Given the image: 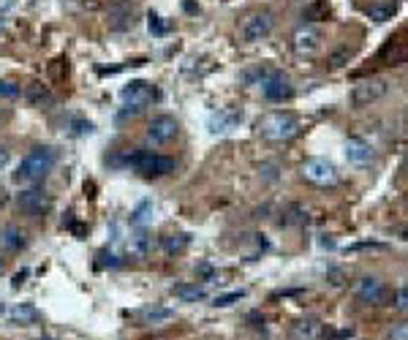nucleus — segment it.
Returning <instances> with one entry per match:
<instances>
[{
  "label": "nucleus",
  "mask_w": 408,
  "mask_h": 340,
  "mask_svg": "<svg viewBox=\"0 0 408 340\" xmlns=\"http://www.w3.org/2000/svg\"><path fill=\"white\" fill-rule=\"evenodd\" d=\"M55 161H58V152H55L52 147H33V150L19 161V166H16V172H14V183L33 185V183L44 180V177L52 172Z\"/></svg>",
  "instance_id": "nucleus-1"
},
{
  "label": "nucleus",
  "mask_w": 408,
  "mask_h": 340,
  "mask_svg": "<svg viewBox=\"0 0 408 340\" xmlns=\"http://www.w3.org/2000/svg\"><path fill=\"white\" fill-rule=\"evenodd\" d=\"M256 131L267 141H288L299 134V120L291 112H267L256 123Z\"/></svg>",
  "instance_id": "nucleus-2"
},
{
  "label": "nucleus",
  "mask_w": 408,
  "mask_h": 340,
  "mask_svg": "<svg viewBox=\"0 0 408 340\" xmlns=\"http://www.w3.org/2000/svg\"><path fill=\"white\" fill-rule=\"evenodd\" d=\"M128 166L139 172V174H144V177H163V174H169V172H174V158H169V155H158V152H144V150H136L128 155Z\"/></svg>",
  "instance_id": "nucleus-3"
},
{
  "label": "nucleus",
  "mask_w": 408,
  "mask_h": 340,
  "mask_svg": "<svg viewBox=\"0 0 408 340\" xmlns=\"http://www.w3.org/2000/svg\"><path fill=\"white\" fill-rule=\"evenodd\" d=\"M272 27H275V14L272 11H253V14H248L245 19H242V27H240V36H242V41H248V44H256V41H262V38H267L272 33Z\"/></svg>",
  "instance_id": "nucleus-4"
},
{
  "label": "nucleus",
  "mask_w": 408,
  "mask_h": 340,
  "mask_svg": "<svg viewBox=\"0 0 408 340\" xmlns=\"http://www.w3.org/2000/svg\"><path fill=\"white\" fill-rule=\"evenodd\" d=\"M259 87H262V95H264L267 101H272V104L288 101V98L294 95V87H291L288 76H286V73H280V71H270V73H264V76L259 79Z\"/></svg>",
  "instance_id": "nucleus-5"
},
{
  "label": "nucleus",
  "mask_w": 408,
  "mask_h": 340,
  "mask_svg": "<svg viewBox=\"0 0 408 340\" xmlns=\"http://www.w3.org/2000/svg\"><path fill=\"white\" fill-rule=\"evenodd\" d=\"M387 90H389V84H387L384 79H362V82H356V84L351 87V104H354L356 109L370 106V104H376L378 98H384Z\"/></svg>",
  "instance_id": "nucleus-6"
},
{
  "label": "nucleus",
  "mask_w": 408,
  "mask_h": 340,
  "mask_svg": "<svg viewBox=\"0 0 408 340\" xmlns=\"http://www.w3.org/2000/svg\"><path fill=\"white\" fill-rule=\"evenodd\" d=\"M302 177L308 180V183H313V185H335L338 183V169L327 161V158H308L305 163H302Z\"/></svg>",
  "instance_id": "nucleus-7"
},
{
  "label": "nucleus",
  "mask_w": 408,
  "mask_h": 340,
  "mask_svg": "<svg viewBox=\"0 0 408 340\" xmlns=\"http://www.w3.org/2000/svg\"><path fill=\"white\" fill-rule=\"evenodd\" d=\"M120 98L126 101V106H134V109L141 112L144 106H150L152 101H158V98H161V93H158V87H155V84L136 79V82H131L128 87H123Z\"/></svg>",
  "instance_id": "nucleus-8"
},
{
  "label": "nucleus",
  "mask_w": 408,
  "mask_h": 340,
  "mask_svg": "<svg viewBox=\"0 0 408 340\" xmlns=\"http://www.w3.org/2000/svg\"><path fill=\"white\" fill-rule=\"evenodd\" d=\"M291 47H294V52L302 55V58L316 55L319 47H321V33H319V27H313V25H299V27L291 33Z\"/></svg>",
  "instance_id": "nucleus-9"
},
{
  "label": "nucleus",
  "mask_w": 408,
  "mask_h": 340,
  "mask_svg": "<svg viewBox=\"0 0 408 340\" xmlns=\"http://www.w3.org/2000/svg\"><path fill=\"white\" fill-rule=\"evenodd\" d=\"M177 134H180V126L172 115H158L147 123V141L152 144H169Z\"/></svg>",
  "instance_id": "nucleus-10"
},
{
  "label": "nucleus",
  "mask_w": 408,
  "mask_h": 340,
  "mask_svg": "<svg viewBox=\"0 0 408 340\" xmlns=\"http://www.w3.org/2000/svg\"><path fill=\"white\" fill-rule=\"evenodd\" d=\"M354 294H356V299H359V302H365V305H381V302L387 299V286H384L378 277L365 275V277H359V280H356Z\"/></svg>",
  "instance_id": "nucleus-11"
},
{
  "label": "nucleus",
  "mask_w": 408,
  "mask_h": 340,
  "mask_svg": "<svg viewBox=\"0 0 408 340\" xmlns=\"http://www.w3.org/2000/svg\"><path fill=\"white\" fill-rule=\"evenodd\" d=\"M16 207L25 212V215H41L47 207H49V196H47V191H41V188H27V191H22L19 196H16Z\"/></svg>",
  "instance_id": "nucleus-12"
},
{
  "label": "nucleus",
  "mask_w": 408,
  "mask_h": 340,
  "mask_svg": "<svg viewBox=\"0 0 408 340\" xmlns=\"http://www.w3.org/2000/svg\"><path fill=\"white\" fill-rule=\"evenodd\" d=\"M321 335H324V327L313 316H305L291 327V340H321Z\"/></svg>",
  "instance_id": "nucleus-13"
},
{
  "label": "nucleus",
  "mask_w": 408,
  "mask_h": 340,
  "mask_svg": "<svg viewBox=\"0 0 408 340\" xmlns=\"http://www.w3.org/2000/svg\"><path fill=\"white\" fill-rule=\"evenodd\" d=\"M345 158H348V163L362 166V163H367L373 158V147L365 139H348L345 141Z\"/></svg>",
  "instance_id": "nucleus-14"
},
{
  "label": "nucleus",
  "mask_w": 408,
  "mask_h": 340,
  "mask_svg": "<svg viewBox=\"0 0 408 340\" xmlns=\"http://www.w3.org/2000/svg\"><path fill=\"white\" fill-rule=\"evenodd\" d=\"M25 248V231L16 226H5L0 229V251L3 253H16Z\"/></svg>",
  "instance_id": "nucleus-15"
},
{
  "label": "nucleus",
  "mask_w": 408,
  "mask_h": 340,
  "mask_svg": "<svg viewBox=\"0 0 408 340\" xmlns=\"http://www.w3.org/2000/svg\"><path fill=\"white\" fill-rule=\"evenodd\" d=\"M172 294L180 302H199V299L207 297V288L199 286V283H177V286H172Z\"/></svg>",
  "instance_id": "nucleus-16"
},
{
  "label": "nucleus",
  "mask_w": 408,
  "mask_h": 340,
  "mask_svg": "<svg viewBox=\"0 0 408 340\" xmlns=\"http://www.w3.org/2000/svg\"><path fill=\"white\" fill-rule=\"evenodd\" d=\"M163 251L169 253V256H177V253H183L188 245H191V234H185V231H177V234H169V237H163Z\"/></svg>",
  "instance_id": "nucleus-17"
},
{
  "label": "nucleus",
  "mask_w": 408,
  "mask_h": 340,
  "mask_svg": "<svg viewBox=\"0 0 408 340\" xmlns=\"http://www.w3.org/2000/svg\"><path fill=\"white\" fill-rule=\"evenodd\" d=\"M395 11H398L395 3H373V5H367V16L376 19V22H387V19H392Z\"/></svg>",
  "instance_id": "nucleus-18"
},
{
  "label": "nucleus",
  "mask_w": 408,
  "mask_h": 340,
  "mask_svg": "<svg viewBox=\"0 0 408 340\" xmlns=\"http://www.w3.org/2000/svg\"><path fill=\"white\" fill-rule=\"evenodd\" d=\"M147 251H150V240H147V234H136V237H131V242H128V253H131L134 259H144Z\"/></svg>",
  "instance_id": "nucleus-19"
},
{
  "label": "nucleus",
  "mask_w": 408,
  "mask_h": 340,
  "mask_svg": "<svg viewBox=\"0 0 408 340\" xmlns=\"http://www.w3.org/2000/svg\"><path fill=\"white\" fill-rule=\"evenodd\" d=\"M38 313H36V308H30V305H16L14 310H11V321H33Z\"/></svg>",
  "instance_id": "nucleus-20"
},
{
  "label": "nucleus",
  "mask_w": 408,
  "mask_h": 340,
  "mask_svg": "<svg viewBox=\"0 0 408 340\" xmlns=\"http://www.w3.org/2000/svg\"><path fill=\"white\" fill-rule=\"evenodd\" d=\"M242 297H245L242 288H240V291H229V294H218V297L212 299V305H215V308H229L231 302H237V299H242Z\"/></svg>",
  "instance_id": "nucleus-21"
},
{
  "label": "nucleus",
  "mask_w": 408,
  "mask_h": 340,
  "mask_svg": "<svg viewBox=\"0 0 408 340\" xmlns=\"http://www.w3.org/2000/svg\"><path fill=\"white\" fill-rule=\"evenodd\" d=\"M141 316H144V321H152V324H158V321H169L174 313H172V310H163V308H150V310H144Z\"/></svg>",
  "instance_id": "nucleus-22"
},
{
  "label": "nucleus",
  "mask_w": 408,
  "mask_h": 340,
  "mask_svg": "<svg viewBox=\"0 0 408 340\" xmlns=\"http://www.w3.org/2000/svg\"><path fill=\"white\" fill-rule=\"evenodd\" d=\"M147 27H150V33H155V36H163V33H169V22H163L161 16H155V14H150V22H147Z\"/></svg>",
  "instance_id": "nucleus-23"
},
{
  "label": "nucleus",
  "mask_w": 408,
  "mask_h": 340,
  "mask_svg": "<svg viewBox=\"0 0 408 340\" xmlns=\"http://www.w3.org/2000/svg\"><path fill=\"white\" fill-rule=\"evenodd\" d=\"M395 308H398L400 313H408V283H403V286L398 288V294H395Z\"/></svg>",
  "instance_id": "nucleus-24"
},
{
  "label": "nucleus",
  "mask_w": 408,
  "mask_h": 340,
  "mask_svg": "<svg viewBox=\"0 0 408 340\" xmlns=\"http://www.w3.org/2000/svg\"><path fill=\"white\" fill-rule=\"evenodd\" d=\"M16 95H19V84L0 79V98H16Z\"/></svg>",
  "instance_id": "nucleus-25"
},
{
  "label": "nucleus",
  "mask_w": 408,
  "mask_h": 340,
  "mask_svg": "<svg viewBox=\"0 0 408 340\" xmlns=\"http://www.w3.org/2000/svg\"><path fill=\"white\" fill-rule=\"evenodd\" d=\"M8 161H11V152H8V147H3V144H0V169H5V166H8Z\"/></svg>",
  "instance_id": "nucleus-26"
},
{
  "label": "nucleus",
  "mask_w": 408,
  "mask_h": 340,
  "mask_svg": "<svg viewBox=\"0 0 408 340\" xmlns=\"http://www.w3.org/2000/svg\"><path fill=\"white\" fill-rule=\"evenodd\" d=\"M5 202V191H0V204Z\"/></svg>",
  "instance_id": "nucleus-27"
},
{
  "label": "nucleus",
  "mask_w": 408,
  "mask_h": 340,
  "mask_svg": "<svg viewBox=\"0 0 408 340\" xmlns=\"http://www.w3.org/2000/svg\"><path fill=\"white\" fill-rule=\"evenodd\" d=\"M3 270H5V264H3V259H0V275H3Z\"/></svg>",
  "instance_id": "nucleus-28"
},
{
  "label": "nucleus",
  "mask_w": 408,
  "mask_h": 340,
  "mask_svg": "<svg viewBox=\"0 0 408 340\" xmlns=\"http://www.w3.org/2000/svg\"><path fill=\"white\" fill-rule=\"evenodd\" d=\"M0 27H3V19H0Z\"/></svg>",
  "instance_id": "nucleus-29"
}]
</instances>
